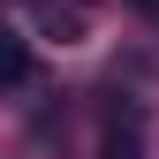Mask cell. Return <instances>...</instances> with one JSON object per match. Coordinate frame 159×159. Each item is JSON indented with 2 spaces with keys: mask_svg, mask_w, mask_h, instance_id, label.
Returning a JSON list of instances; mask_svg holds the SVG:
<instances>
[{
  "mask_svg": "<svg viewBox=\"0 0 159 159\" xmlns=\"http://www.w3.org/2000/svg\"><path fill=\"white\" fill-rule=\"evenodd\" d=\"M38 30L46 38H61V46H76V38H84V8H68V0H38Z\"/></svg>",
  "mask_w": 159,
  "mask_h": 159,
  "instance_id": "7a4b0ae2",
  "label": "cell"
},
{
  "mask_svg": "<svg viewBox=\"0 0 159 159\" xmlns=\"http://www.w3.org/2000/svg\"><path fill=\"white\" fill-rule=\"evenodd\" d=\"M98 159H144V129H136V114H129V121H121V114L106 121V136H98Z\"/></svg>",
  "mask_w": 159,
  "mask_h": 159,
  "instance_id": "3957f363",
  "label": "cell"
},
{
  "mask_svg": "<svg viewBox=\"0 0 159 159\" xmlns=\"http://www.w3.org/2000/svg\"><path fill=\"white\" fill-rule=\"evenodd\" d=\"M15 84H30V38L15 23H0V91H15Z\"/></svg>",
  "mask_w": 159,
  "mask_h": 159,
  "instance_id": "6da1fadb",
  "label": "cell"
},
{
  "mask_svg": "<svg viewBox=\"0 0 159 159\" xmlns=\"http://www.w3.org/2000/svg\"><path fill=\"white\" fill-rule=\"evenodd\" d=\"M136 8H144V15H152V23H159V0H136Z\"/></svg>",
  "mask_w": 159,
  "mask_h": 159,
  "instance_id": "277c9868",
  "label": "cell"
}]
</instances>
